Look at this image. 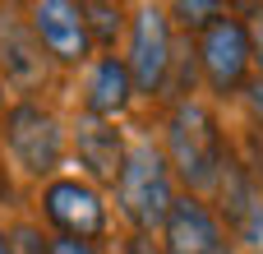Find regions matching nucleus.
I'll return each instance as SVG.
<instances>
[{"label": "nucleus", "instance_id": "nucleus-14", "mask_svg": "<svg viewBox=\"0 0 263 254\" xmlns=\"http://www.w3.org/2000/svg\"><path fill=\"white\" fill-rule=\"evenodd\" d=\"M176 14H180L185 23H194V28H199V23L217 19V14H222V5H199V0H194V5H176Z\"/></svg>", "mask_w": 263, "mask_h": 254}, {"label": "nucleus", "instance_id": "nucleus-3", "mask_svg": "<svg viewBox=\"0 0 263 254\" xmlns=\"http://www.w3.org/2000/svg\"><path fill=\"white\" fill-rule=\"evenodd\" d=\"M5 143L18 157V167L32 176H46L60 167V120L37 102H23L5 116Z\"/></svg>", "mask_w": 263, "mask_h": 254}, {"label": "nucleus", "instance_id": "nucleus-11", "mask_svg": "<svg viewBox=\"0 0 263 254\" xmlns=\"http://www.w3.org/2000/svg\"><path fill=\"white\" fill-rule=\"evenodd\" d=\"M74 148H79V162L88 167V176L116 185L120 180V167H125V148H120V130L111 120H97V116H83L79 130H74Z\"/></svg>", "mask_w": 263, "mask_h": 254}, {"label": "nucleus", "instance_id": "nucleus-1", "mask_svg": "<svg viewBox=\"0 0 263 254\" xmlns=\"http://www.w3.org/2000/svg\"><path fill=\"white\" fill-rule=\"evenodd\" d=\"M171 157H176V167L190 185H213L222 176V162H227L222 130L199 102L176 106V116H171Z\"/></svg>", "mask_w": 263, "mask_h": 254}, {"label": "nucleus", "instance_id": "nucleus-17", "mask_svg": "<svg viewBox=\"0 0 263 254\" xmlns=\"http://www.w3.org/2000/svg\"><path fill=\"white\" fill-rule=\"evenodd\" d=\"M125 254H157V245H153L148 236H134V241L125 245Z\"/></svg>", "mask_w": 263, "mask_h": 254}, {"label": "nucleus", "instance_id": "nucleus-5", "mask_svg": "<svg viewBox=\"0 0 263 254\" xmlns=\"http://www.w3.org/2000/svg\"><path fill=\"white\" fill-rule=\"evenodd\" d=\"M42 204H46V217L69 241H83L88 245V241H97L106 231V208H102L97 190L83 185V180H51L46 194H42Z\"/></svg>", "mask_w": 263, "mask_h": 254}, {"label": "nucleus", "instance_id": "nucleus-18", "mask_svg": "<svg viewBox=\"0 0 263 254\" xmlns=\"http://www.w3.org/2000/svg\"><path fill=\"white\" fill-rule=\"evenodd\" d=\"M254 46H259V65H263V14L254 19ZM254 46H250V51H254Z\"/></svg>", "mask_w": 263, "mask_h": 254}, {"label": "nucleus", "instance_id": "nucleus-10", "mask_svg": "<svg viewBox=\"0 0 263 254\" xmlns=\"http://www.w3.org/2000/svg\"><path fill=\"white\" fill-rule=\"evenodd\" d=\"M0 65L5 79L14 88H37L46 79V60H42V42L32 37V28H23L14 14H0Z\"/></svg>", "mask_w": 263, "mask_h": 254}, {"label": "nucleus", "instance_id": "nucleus-6", "mask_svg": "<svg viewBox=\"0 0 263 254\" xmlns=\"http://www.w3.org/2000/svg\"><path fill=\"white\" fill-rule=\"evenodd\" d=\"M250 56H254V51H250V32H245V23H236V19H217V23L203 28L199 60H203L213 88H222V93L240 88V83H245V69H250Z\"/></svg>", "mask_w": 263, "mask_h": 254}, {"label": "nucleus", "instance_id": "nucleus-7", "mask_svg": "<svg viewBox=\"0 0 263 254\" xmlns=\"http://www.w3.org/2000/svg\"><path fill=\"white\" fill-rule=\"evenodd\" d=\"M32 37L60 65L88 60V46H92L88 28H83V9L69 5V0H42V5H32Z\"/></svg>", "mask_w": 263, "mask_h": 254}, {"label": "nucleus", "instance_id": "nucleus-9", "mask_svg": "<svg viewBox=\"0 0 263 254\" xmlns=\"http://www.w3.org/2000/svg\"><path fill=\"white\" fill-rule=\"evenodd\" d=\"M166 254H231L217 217L199 199H171L166 213Z\"/></svg>", "mask_w": 263, "mask_h": 254}, {"label": "nucleus", "instance_id": "nucleus-20", "mask_svg": "<svg viewBox=\"0 0 263 254\" xmlns=\"http://www.w3.org/2000/svg\"><path fill=\"white\" fill-rule=\"evenodd\" d=\"M0 106H5V83H0Z\"/></svg>", "mask_w": 263, "mask_h": 254}, {"label": "nucleus", "instance_id": "nucleus-19", "mask_svg": "<svg viewBox=\"0 0 263 254\" xmlns=\"http://www.w3.org/2000/svg\"><path fill=\"white\" fill-rule=\"evenodd\" d=\"M0 254H14V241H5V231H0Z\"/></svg>", "mask_w": 263, "mask_h": 254}, {"label": "nucleus", "instance_id": "nucleus-12", "mask_svg": "<svg viewBox=\"0 0 263 254\" xmlns=\"http://www.w3.org/2000/svg\"><path fill=\"white\" fill-rule=\"evenodd\" d=\"M129 93H134V83H129L125 60L102 56V60L92 65V74H88V116L106 120V116L125 111V106H129Z\"/></svg>", "mask_w": 263, "mask_h": 254}, {"label": "nucleus", "instance_id": "nucleus-4", "mask_svg": "<svg viewBox=\"0 0 263 254\" xmlns=\"http://www.w3.org/2000/svg\"><path fill=\"white\" fill-rule=\"evenodd\" d=\"M129 83L139 93H157L171 74V23L162 9H139L134 19V37H129Z\"/></svg>", "mask_w": 263, "mask_h": 254}, {"label": "nucleus", "instance_id": "nucleus-8", "mask_svg": "<svg viewBox=\"0 0 263 254\" xmlns=\"http://www.w3.org/2000/svg\"><path fill=\"white\" fill-rule=\"evenodd\" d=\"M222 208H227V227L250 245V250L263 254V190L254 185V176L240 167V162H222Z\"/></svg>", "mask_w": 263, "mask_h": 254}, {"label": "nucleus", "instance_id": "nucleus-2", "mask_svg": "<svg viewBox=\"0 0 263 254\" xmlns=\"http://www.w3.org/2000/svg\"><path fill=\"white\" fill-rule=\"evenodd\" d=\"M120 208L134 227H162L171 213V176L153 143H139L120 167Z\"/></svg>", "mask_w": 263, "mask_h": 254}, {"label": "nucleus", "instance_id": "nucleus-15", "mask_svg": "<svg viewBox=\"0 0 263 254\" xmlns=\"http://www.w3.org/2000/svg\"><path fill=\"white\" fill-rule=\"evenodd\" d=\"M46 254H92V245H83V241H69V236H60V241H51Z\"/></svg>", "mask_w": 263, "mask_h": 254}, {"label": "nucleus", "instance_id": "nucleus-13", "mask_svg": "<svg viewBox=\"0 0 263 254\" xmlns=\"http://www.w3.org/2000/svg\"><path fill=\"white\" fill-rule=\"evenodd\" d=\"M79 9H83L88 42L97 37L102 46H111V42H116V32H120V9H116V5H79Z\"/></svg>", "mask_w": 263, "mask_h": 254}, {"label": "nucleus", "instance_id": "nucleus-16", "mask_svg": "<svg viewBox=\"0 0 263 254\" xmlns=\"http://www.w3.org/2000/svg\"><path fill=\"white\" fill-rule=\"evenodd\" d=\"M18 250H28V254H46V245H37V231H32V227H18Z\"/></svg>", "mask_w": 263, "mask_h": 254}]
</instances>
